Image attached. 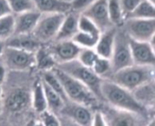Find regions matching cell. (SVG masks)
Listing matches in <instances>:
<instances>
[{
	"mask_svg": "<svg viewBox=\"0 0 155 126\" xmlns=\"http://www.w3.org/2000/svg\"><path fill=\"white\" fill-rule=\"evenodd\" d=\"M101 91L103 103L118 109L130 111L150 117L148 111L135 99L131 92L120 87L113 82L108 79H103Z\"/></svg>",
	"mask_w": 155,
	"mask_h": 126,
	"instance_id": "obj_1",
	"label": "cell"
},
{
	"mask_svg": "<svg viewBox=\"0 0 155 126\" xmlns=\"http://www.w3.org/2000/svg\"><path fill=\"white\" fill-rule=\"evenodd\" d=\"M52 71L62 85L68 101L88 106L93 110L98 108L101 102L85 85L69 76L57 67L53 68Z\"/></svg>",
	"mask_w": 155,
	"mask_h": 126,
	"instance_id": "obj_2",
	"label": "cell"
},
{
	"mask_svg": "<svg viewBox=\"0 0 155 126\" xmlns=\"http://www.w3.org/2000/svg\"><path fill=\"white\" fill-rule=\"evenodd\" d=\"M107 79L132 93L138 87L155 79V67L133 65L112 73Z\"/></svg>",
	"mask_w": 155,
	"mask_h": 126,
	"instance_id": "obj_3",
	"label": "cell"
},
{
	"mask_svg": "<svg viewBox=\"0 0 155 126\" xmlns=\"http://www.w3.org/2000/svg\"><path fill=\"white\" fill-rule=\"evenodd\" d=\"M31 90L22 86H12L6 94L3 92L2 103L0 110L8 118H16L22 116L28 110H32L31 105ZM33 111V110H32Z\"/></svg>",
	"mask_w": 155,
	"mask_h": 126,
	"instance_id": "obj_4",
	"label": "cell"
},
{
	"mask_svg": "<svg viewBox=\"0 0 155 126\" xmlns=\"http://www.w3.org/2000/svg\"><path fill=\"white\" fill-rule=\"evenodd\" d=\"M56 67L63 71L69 76L75 78L76 80L80 81L81 83L85 85L97 96V98L101 103H103L101 91V86L103 79L99 77L92 71L91 68L84 66L82 64H81L78 59H74L72 61L63 63V64L58 65Z\"/></svg>",
	"mask_w": 155,
	"mask_h": 126,
	"instance_id": "obj_5",
	"label": "cell"
},
{
	"mask_svg": "<svg viewBox=\"0 0 155 126\" xmlns=\"http://www.w3.org/2000/svg\"><path fill=\"white\" fill-rule=\"evenodd\" d=\"M102 114L107 126H147L150 117L101 103L97 108Z\"/></svg>",
	"mask_w": 155,
	"mask_h": 126,
	"instance_id": "obj_6",
	"label": "cell"
},
{
	"mask_svg": "<svg viewBox=\"0 0 155 126\" xmlns=\"http://www.w3.org/2000/svg\"><path fill=\"white\" fill-rule=\"evenodd\" d=\"M110 61L112 73L134 65L130 47V37L121 27L117 28L112 54Z\"/></svg>",
	"mask_w": 155,
	"mask_h": 126,
	"instance_id": "obj_7",
	"label": "cell"
},
{
	"mask_svg": "<svg viewBox=\"0 0 155 126\" xmlns=\"http://www.w3.org/2000/svg\"><path fill=\"white\" fill-rule=\"evenodd\" d=\"M64 14H48L40 17L35 29L32 32L34 38L39 43H48L55 40L59 28L65 19Z\"/></svg>",
	"mask_w": 155,
	"mask_h": 126,
	"instance_id": "obj_8",
	"label": "cell"
},
{
	"mask_svg": "<svg viewBox=\"0 0 155 126\" xmlns=\"http://www.w3.org/2000/svg\"><path fill=\"white\" fill-rule=\"evenodd\" d=\"M120 27L130 38L138 42L150 43L155 34V18H128Z\"/></svg>",
	"mask_w": 155,
	"mask_h": 126,
	"instance_id": "obj_9",
	"label": "cell"
},
{
	"mask_svg": "<svg viewBox=\"0 0 155 126\" xmlns=\"http://www.w3.org/2000/svg\"><path fill=\"white\" fill-rule=\"evenodd\" d=\"M4 67L14 72H23L28 70L35 65V53H30L13 47L5 46L1 55Z\"/></svg>",
	"mask_w": 155,
	"mask_h": 126,
	"instance_id": "obj_10",
	"label": "cell"
},
{
	"mask_svg": "<svg viewBox=\"0 0 155 126\" xmlns=\"http://www.w3.org/2000/svg\"><path fill=\"white\" fill-rule=\"evenodd\" d=\"M94 111L88 106L67 101L58 115L68 117L80 126H91Z\"/></svg>",
	"mask_w": 155,
	"mask_h": 126,
	"instance_id": "obj_11",
	"label": "cell"
},
{
	"mask_svg": "<svg viewBox=\"0 0 155 126\" xmlns=\"http://www.w3.org/2000/svg\"><path fill=\"white\" fill-rule=\"evenodd\" d=\"M98 27L101 33H103L112 27H115L110 22L108 11V0H98L85 11L84 15Z\"/></svg>",
	"mask_w": 155,
	"mask_h": 126,
	"instance_id": "obj_12",
	"label": "cell"
},
{
	"mask_svg": "<svg viewBox=\"0 0 155 126\" xmlns=\"http://www.w3.org/2000/svg\"><path fill=\"white\" fill-rule=\"evenodd\" d=\"M130 47L134 65L155 67V54L150 43L138 42L130 38Z\"/></svg>",
	"mask_w": 155,
	"mask_h": 126,
	"instance_id": "obj_13",
	"label": "cell"
},
{
	"mask_svg": "<svg viewBox=\"0 0 155 126\" xmlns=\"http://www.w3.org/2000/svg\"><path fill=\"white\" fill-rule=\"evenodd\" d=\"M81 49L82 48L77 45L71 40H68L56 42V44L49 49V52L51 53L58 66L77 59Z\"/></svg>",
	"mask_w": 155,
	"mask_h": 126,
	"instance_id": "obj_14",
	"label": "cell"
},
{
	"mask_svg": "<svg viewBox=\"0 0 155 126\" xmlns=\"http://www.w3.org/2000/svg\"><path fill=\"white\" fill-rule=\"evenodd\" d=\"M41 13L38 11H28L20 14L15 17V32L14 35H28L32 34L35 29Z\"/></svg>",
	"mask_w": 155,
	"mask_h": 126,
	"instance_id": "obj_15",
	"label": "cell"
},
{
	"mask_svg": "<svg viewBox=\"0 0 155 126\" xmlns=\"http://www.w3.org/2000/svg\"><path fill=\"white\" fill-rule=\"evenodd\" d=\"M6 46L16 49L36 53L39 48V43L34 38L32 34L28 35H13L5 42Z\"/></svg>",
	"mask_w": 155,
	"mask_h": 126,
	"instance_id": "obj_16",
	"label": "cell"
},
{
	"mask_svg": "<svg viewBox=\"0 0 155 126\" xmlns=\"http://www.w3.org/2000/svg\"><path fill=\"white\" fill-rule=\"evenodd\" d=\"M117 28L118 27H112L101 34L98 43L95 46L96 54L100 57L110 60Z\"/></svg>",
	"mask_w": 155,
	"mask_h": 126,
	"instance_id": "obj_17",
	"label": "cell"
},
{
	"mask_svg": "<svg viewBox=\"0 0 155 126\" xmlns=\"http://www.w3.org/2000/svg\"><path fill=\"white\" fill-rule=\"evenodd\" d=\"M31 105L33 112L38 116L42 112L48 111V104L46 101L45 92L41 78L34 81L31 90Z\"/></svg>",
	"mask_w": 155,
	"mask_h": 126,
	"instance_id": "obj_18",
	"label": "cell"
},
{
	"mask_svg": "<svg viewBox=\"0 0 155 126\" xmlns=\"http://www.w3.org/2000/svg\"><path fill=\"white\" fill-rule=\"evenodd\" d=\"M78 22H79V18L74 15H68L66 17L55 38V41L59 42L71 40L73 36L79 32Z\"/></svg>",
	"mask_w": 155,
	"mask_h": 126,
	"instance_id": "obj_19",
	"label": "cell"
},
{
	"mask_svg": "<svg viewBox=\"0 0 155 126\" xmlns=\"http://www.w3.org/2000/svg\"><path fill=\"white\" fill-rule=\"evenodd\" d=\"M34 2L41 12L48 14H64L71 8L69 3L59 0H35Z\"/></svg>",
	"mask_w": 155,
	"mask_h": 126,
	"instance_id": "obj_20",
	"label": "cell"
},
{
	"mask_svg": "<svg viewBox=\"0 0 155 126\" xmlns=\"http://www.w3.org/2000/svg\"><path fill=\"white\" fill-rule=\"evenodd\" d=\"M41 81H42V79H41ZM42 85H43L46 101H47V104H48V111L51 112L52 113H54L56 115H58L64 106L65 102L44 81H42Z\"/></svg>",
	"mask_w": 155,
	"mask_h": 126,
	"instance_id": "obj_21",
	"label": "cell"
},
{
	"mask_svg": "<svg viewBox=\"0 0 155 126\" xmlns=\"http://www.w3.org/2000/svg\"><path fill=\"white\" fill-rule=\"evenodd\" d=\"M35 65H37V67L42 72H47L55 68L57 63L49 50L39 47L35 53Z\"/></svg>",
	"mask_w": 155,
	"mask_h": 126,
	"instance_id": "obj_22",
	"label": "cell"
},
{
	"mask_svg": "<svg viewBox=\"0 0 155 126\" xmlns=\"http://www.w3.org/2000/svg\"><path fill=\"white\" fill-rule=\"evenodd\" d=\"M128 18H155V7L150 4L148 0H142L139 6L125 17V19Z\"/></svg>",
	"mask_w": 155,
	"mask_h": 126,
	"instance_id": "obj_23",
	"label": "cell"
},
{
	"mask_svg": "<svg viewBox=\"0 0 155 126\" xmlns=\"http://www.w3.org/2000/svg\"><path fill=\"white\" fill-rule=\"evenodd\" d=\"M42 81H44L52 90H54L61 98L62 100L66 103L68 101L66 93L63 89L62 85L60 84L59 80L58 79V77L55 75V74L53 73V71H47V72H43L42 74V77H41Z\"/></svg>",
	"mask_w": 155,
	"mask_h": 126,
	"instance_id": "obj_24",
	"label": "cell"
},
{
	"mask_svg": "<svg viewBox=\"0 0 155 126\" xmlns=\"http://www.w3.org/2000/svg\"><path fill=\"white\" fill-rule=\"evenodd\" d=\"M108 11L110 22L115 27H120L123 24V13L119 0H108Z\"/></svg>",
	"mask_w": 155,
	"mask_h": 126,
	"instance_id": "obj_25",
	"label": "cell"
},
{
	"mask_svg": "<svg viewBox=\"0 0 155 126\" xmlns=\"http://www.w3.org/2000/svg\"><path fill=\"white\" fill-rule=\"evenodd\" d=\"M15 32V17L12 15H7L0 17V40L6 42Z\"/></svg>",
	"mask_w": 155,
	"mask_h": 126,
	"instance_id": "obj_26",
	"label": "cell"
},
{
	"mask_svg": "<svg viewBox=\"0 0 155 126\" xmlns=\"http://www.w3.org/2000/svg\"><path fill=\"white\" fill-rule=\"evenodd\" d=\"M100 36H95L87 33H83L79 31L71 39L77 45H79L81 48H93L96 46Z\"/></svg>",
	"mask_w": 155,
	"mask_h": 126,
	"instance_id": "obj_27",
	"label": "cell"
},
{
	"mask_svg": "<svg viewBox=\"0 0 155 126\" xmlns=\"http://www.w3.org/2000/svg\"><path fill=\"white\" fill-rule=\"evenodd\" d=\"M92 71L101 79H107L112 74L111 65L109 59L98 57L92 66Z\"/></svg>",
	"mask_w": 155,
	"mask_h": 126,
	"instance_id": "obj_28",
	"label": "cell"
},
{
	"mask_svg": "<svg viewBox=\"0 0 155 126\" xmlns=\"http://www.w3.org/2000/svg\"><path fill=\"white\" fill-rule=\"evenodd\" d=\"M8 3L11 8V11L19 14L33 11V8H35L33 0H8Z\"/></svg>",
	"mask_w": 155,
	"mask_h": 126,
	"instance_id": "obj_29",
	"label": "cell"
},
{
	"mask_svg": "<svg viewBox=\"0 0 155 126\" xmlns=\"http://www.w3.org/2000/svg\"><path fill=\"white\" fill-rule=\"evenodd\" d=\"M98 57H99V55L92 49L82 48L77 59L79 60L81 64H82L84 66L89 67V68H92L94 63Z\"/></svg>",
	"mask_w": 155,
	"mask_h": 126,
	"instance_id": "obj_30",
	"label": "cell"
},
{
	"mask_svg": "<svg viewBox=\"0 0 155 126\" xmlns=\"http://www.w3.org/2000/svg\"><path fill=\"white\" fill-rule=\"evenodd\" d=\"M78 27H79V31L87 33L95 36L101 35V31L98 29V27L93 24L92 21H91L88 17L85 16H82L79 18V22H78Z\"/></svg>",
	"mask_w": 155,
	"mask_h": 126,
	"instance_id": "obj_31",
	"label": "cell"
},
{
	"mask_svg": "<svg viewBox=\"0 0 155 126\" xmlns=\"http://www.w3.org/2000/svg\"><path fill=\"white\" fill-rule=\"evenodd\" d=\"M38 119L42 122L43 126H60L58 115L52 113L49 111H46L39 114Z\"/></svg>",
	"mask_w": 155,
	"mask_h": 126,
	"instance_id": "obj_32",
	"label": "cell"
},
{
	"mask_svg": "<svg viewBox=\"0 0 155 126\" xmlns=\"http://www.w3.org/2000/svg\"><path fill=\"white\" fill-rule=\"evenodd\" d=\"M141 1L142 0H120V4L122 13L125 14V16L127 17L139 6Z\"/></svg>",
	"mask_w": 155,
	"mask_h": 126,
	"instance_id": "obj_33",
	"label": "cell"
},
{
	"mask_svg": "<svg viewBox=\"0 0 155 126\" xmlns=\"http://www.w3.org/2000/svg\"><path fill=\"white\" fill-rule=\"evenodd\" d=\"M91 126H107L101 112L98 109H96L94 111L93 121H92V125Z\"/></svg>",
	"mask_w": 155,
	"mask_h": 126,
	"instance_id": "obj_34",
	"label": "cell"
},
{
	"mask_svg": "<svg viewBox=\"0 0 155 126\" xmlns=\"http://www.w3.org/2000/svg\"><path fill=\"white\" fill-rule=\"evenodd\" d=\"M93 1L94 0H75V1L72 3L71 7L75 10H80L81 8L89 7L90 5L92 4Z\"/></svg>",
	"mask_w": 155,
	"mask_h": 126,
	"instance_id": "obj_35",
	"label": "cell"
},
{
	"mask_svg": "<svg viewBox=\"0 0 155 126\" xmlns=\"http://www.w3.org/2000/svg\"><path fill=\"white\" fill-rule=\"evenodd\" d=\"M11 13V8L7 0H0V17H3Z\"/></svg>",
	"mask_w": 155,
	"mask_h": 126,
	"instance_id": "obj_36",
	"label": "cell"
},
{
	"mask_svg": "<svg viewBox=\"0 0 155 126\" xmlns=\"http://www.w3.org/2000/svg\"><path fill=\"white\" fill-rule=\"evenodd\" d=\"M58 117L60 122V126H80L79 124H77L68 117H65L63 115H58Z\"/></svg>",
	"mask_w": 155,
	"mask_h": 126,
	"instance_id": "obj_37",
	"label": "cell"
},
{
	"mask_svg": "<svg viewBox=\"0 0 155 126\" xmlns=\"http://www.w3.org/2000/svg\"><path fill=\"white\" fill-rule=\"evenodd\" d=\"M6 77V68L3 65L0 64V85H2Z\"/></svg>",
	"mask_w": 155,
	"mask_h": 126,
	"instance_id": "obj_38",
	"label": "cell"
},
{
	"mask_svg": "<svg viewBox=\"0 0 155 126\" xmlns=\"http://www.w3.org/2000/svg\"><path fill=\"white\" fill-rule=\"evenodd\" d=\"M26 126H43V124H42V122L40 121L39 119H38V120H37V119H32V120H30V121L27 123Z\"/></svg>",
	"mask_w": 155,
	"mask_h": 126,
	"instance_id": "obj_39",
	"label": "cell"
},
{
	"mask_svg": "<svg viewBox=\"0 0 155 126\" xmlns=\"http://www.w3.org/2000/svg\"><path fill=\"white\" fill-rule=\"evenodd\" d=\"M5 46H6L5 42H3V41L0 40V57H1V55H2V54H3V51H4V49H5Z\"/></svg>",
	"mask_w": 155,
	"mask_h": 126,
	"instance_id": "obj_40",
	"label": "cell"
},
{
	"mask_svg": "<svg viewBox=\"0 0 155 126\" xmlns=\"http://www.w3.org/2000/svg\"><path fill=\"white\" fill-rule=\"evenodd\" d=\"M2 97H3V86L0 85V106H1V103H2Z\"/></svg>",
	"mask_w": 155,
	"mask_h": 126,
	"instance_id": "obj_41",
	"label": "cell"
},
{
	"mask_svg": "<svg viewBox=\"0 0 155 126\" xmlns=\"http://www.w3.org/2000/svg\"><path fill=\"white\" fill-rule=\"evenodd\" d=\"M150 45H151L152 47H155V34H154V35L152 36V38L150 39Z\"/></svg>",
	"mask_w": 155,
	"mask_h": 126,
	"instance_id": "obj_42",
	"label": "cell"
},
{
	"mask_svg": "<svg viewBox=\"0 0 155 126\" xmlns=\"http://www.w3.org/2000/svg\"><path fill=\"white\" fill-rule=\"evenodd\" d=\"M147 126H155V120H154V119H151V120L150 121V122L148 123Z\"/></svg>",
	"mask_w": 155,
	"mask_h": 126,
	"instance_id": "obj_43",
	"label": "cell"
},
{
	"mask_svg": "<svg viewBox=\"0 0 155 126\" xmlns=\"http://www.w3.org/2000/svg\"><path fill=\"white\" fill-rule=\"evenodd\" d=\"M0 126H9L8 122H0Z\"/></svg>",
	"mask_w": 155,
	"mask_h": 126,
	"instance_id": "obj_44",
	"label": "cell"
},
{
	"mask_svg": "<svg viewBox=\"0 0 155 126\" xmlns=\"http://www.w3.org/2000/svg\"><path fill=\"white\" fill-rule=\"evenodd\" d=\"M148 1L155 7V0H148Z\"/></svg>",
	"mask_w": 155,
	"mask_h": 126,
	"instance_id": "obj_45",
	"label": "cell"
},
{
	"mask_svg": "<svg viewBox=\"0 0 155 126\" xmlns=\"http://www.w3.org/2000/svg\"><path fill=\"white\" fill-rule=\"evenodd\" d=\"M153 48V51H154V54H155V47H152Z\"/></svg>",
	"mask_w": 155,
	"mask_h": 126,
	"instance_id": "obj_46",
	"label": "cell"
},
{
	"mask_svg": "<svg viewBox=\"0 0 155 126\" xmlns=\"http://www.w3.org/2000/svg\"><path fill=\"white\" fill-rule=\"evenodd\" d=\"M153 119H154V120H155V117H154V118H153Z\"/></svg>",
	"mask_w": 155,
	"mask_h": 126,
	"instance_id": "obj_47",
	"label": "cell"
}]
</instances>
